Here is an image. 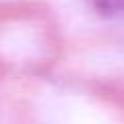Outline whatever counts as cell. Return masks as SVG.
Instances as JSON below:
<instances>
[{"label": "cell", "mask_w": 124, "mask_h": 124, "mask_svg": "<svg viewBox=\"0 0 124 124\" xmlns=\"http://www.w3.org/2000/svg\"><path fill=\"white\" fill-rule=\"evenodd\" d=\"M39 118L44 124H122L101 103L72 93L44 95Z\"/></svg>", "instance_id": "1"}, {"label": "cell", "mask_w": 124, "mask_h": 124, "mask_svg": "<svg viewBox=\"0 0 124 124\" xmlns=\"http://www.w3.org/2000/svg\"><path fill=\"white\" fill-rule=\"evenodd\" d=\"M41 52V37L31 25L10 23L0 27V56L10 62H27Z\"/></svg>", "instance_id": "2"}]
</instances>
